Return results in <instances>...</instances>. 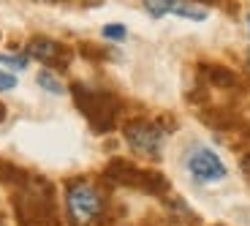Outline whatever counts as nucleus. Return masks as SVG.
Listing matches in <instances>:
<instances>
[{"instance_id": "obj_1", "label": "nucleus", "mask_w": 250, "mask_h": 226, "mask_svg": "<svg viewBox=\"0 0 250 226\" xmlns=\"http://www.w3.org/2000/svg\"><path fill=\"white\" fill-rule=\"evenodd\" d=\"M68 210L76 221H90L101 213V194L87 185V182H76L68 191Z\"/></svg>"}, {"instance_id": "obj_2", "label": "nucleus", "mask_w": 250, "mask_h": 226, "mask_svg": "<svg viewBox=\"0 0 250 226\" xmlns=\"http://www.w3.org/2000/svg\"><path fill=\"white\" fill-rule=\"evenodd\" d=\"M188 169L196 180L201 182H218L226 177V166L212 150H207V147H199L188 156Z\"/></svg>"}, {"instance_id": "obj_3", "label": "nucleus", "mask_w": 250, "mask_h": 226, "mask_svg": "<svg viewBox=\"0 0 250 226\" xmlns=\"http://www.w3.org/2000/svg\"><path fill=\"white\" fill-rule=\"evenodd\" d=\"M125 139L128 145L136 153H144V156H158L163 147V131L152 123H133V126L125 128Z\"/></svg>"}, {"instance_id": "obj_4", "label": "nucleus", "mask_w": 250, "mask_h": 226, "mask_svg": "<svg viewBox=\"0 0 250 226\" xmlns=\"http://www.w3.org/2000/svg\"><path fill=\"white\" fill-rule=\"evenodd\" d=\"M57 52H60V46L55 41H49V38H36L30 44V55L38 57V60H55Z\"/></svg>"}, {"instance_id": "obj_5", "label": "nucleus", "mask_w": 250, "mask_h": 226, "mask_svg": "<svg viewBox=\"0 0 250 226\" xmlns=\"http://www.w3.org/2000/svg\"><path fill=\"white\" fill-rule=\"evenodd\" d=\"M171 14H180V17H188V19H207V8L188 6V3H174V6H171Z\"/></svg>"}, {"instance_id": "obj_6", "label": "nucleus", "mask_w": 250, "mask_h": 226, "mask_svg": "<svg viewBox=\"0 0 250 226\" xmlns=\"http://www.w3.org/2000/svg\"><path fill=\"white\" fill-rule=\"evenodd\" d=\"M38 85L44 90H49V93H55V95L62 93V85L57 82V76H52V71H41V74H38Z\"/></svg>"}, {"instance_id": "obj_7", "label": "nucleus", "mask_w": 250, "mask_h": 226, "mask_svg": "<svg viewBox=\"0 0 250 226\" xmlns=\"http://www.w3.org/2000/svg\"><path fill=\"white\" fill-rule=\"evenodd\" d=\"M171 6H174V3H155V0H147V3H144V8H147L152 17H163V14H169Z\"/></svg>"}, {"instance_id": "obj_8", "label": "nucleus", "mask_w": 250, "mask_h": 226, "mask_svg": "<svg viewBox=\"0 0 250 226\" xmlns=\"http://www.w3.org/2000/svg\"><path fill=\"white\" fill-rule=\"evenodd\" d=\"M104 36L112 38V41H123V38H125V27L123 25H106V27H104Z\"/></svg>"}, {"instance_id": "obj_9", "label": "nucleus", "mask_w": 250, "mask_h": 226, "mask_svg": "<svg viewBox=\"0 0 250 226\" xmlns=\"http://www.w3.org/2000/svg\"><path fill=\"white\" fill-rule=\"evenodd\" d=\"M0 63H8L11 68H25V66H27V57H19V55H0Z\"/></svg>"}, {"instance_id": "obj_10", "label": "nucleus", "mask_w": 250, "mask_h": 226, "mask_svg": "<svg viewBox=\"0 0 250 226\" xmlns=\"http://www.w3.org/2000/svg\"><path fill=\"white\" fill-rule=\"evenodd\" d=\"M14 88H17V79L6 71H0V90H14Z\"/></svg>"}, {"instance_id": "obj_11", "label": "nucleus", "mask_w": 250, "mask_h": 226, "mask_svg": "<svg viewBox=\"0 0 250 226\" xmlns=\"http://www.w3.org/2000/svg\"><path fill=\"white\" fill-rule=\"evenodd\" d=\"M248 22H250V17H248Z\"/></svg>"}]
</instances>
